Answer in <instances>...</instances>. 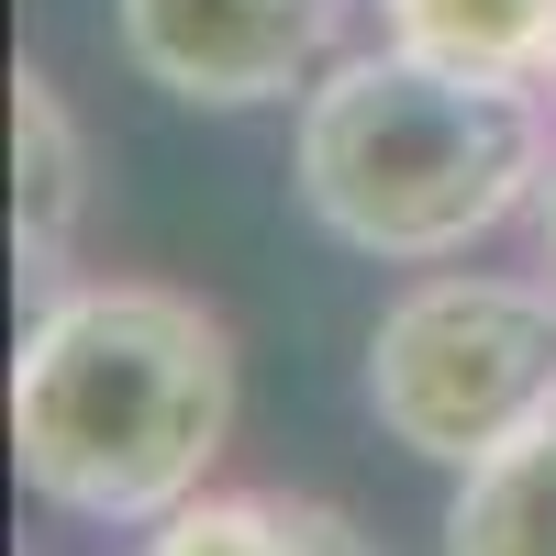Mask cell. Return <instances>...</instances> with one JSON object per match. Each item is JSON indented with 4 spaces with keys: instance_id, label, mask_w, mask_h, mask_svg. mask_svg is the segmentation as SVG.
<instances>
[{
    "instance_id": "8992f818",
    "label": "cell",
    "mask_w": 556,
    "mask_h": 556,
    "mask_svg": "<svg viewBox=\"0 0 556 556\" xmlns=\"http://www.w3.org/2000/svg\"><path fill=\"white\" fill-rule=\"evenodd\" d=\"M146 556H379V545L312 490H190L146 534Z\"/></svg>"
},
{
    "instance_id": "6da1fadb",
    "label": "cell",
    "mask_w": 556,
    "mask_h": 556,
    "mask_svg": "<svg viewBox=\"0 0 556 556\" xmlns=\"http://www.w3.org/2000/svg\"><path fill=\"white\" fill-rule=\"evenodd\" d=\"M235 434V334L167 278H67L12 356V468L67 523H167Z\"/></svg>"
},
{
    "instance_id": "3957f363",
    "label": "cell",
    "mask_w": 556,
    "mask_h": 556,
    "mask_svg": "<svg viewBox=\"0 0 556 556\" xmlns=\"http://www.w3.org/2000/svg\"><path fill=\"white\" fill-rule=\"evenodd\" d=\"M367 412L401 456L479 468L556 424V290L534 278H424L367 334Z\"/></svg>"
},
{
    "instance_id": "277c9868",
    "label": "cell",
    "mask_w": 556,
    "mask_h": 556,
    "mask_svg": "<svg viewBox=\"0 0 556 556\" xmlns=\"http://www.w3.org/2000/svg\"><path fill=\"white\" fill-rule=\"evenodd\" d=\"M112 34L146 89L190 112L312 101L345 56V0H112Z\"/></svg>"
},
{
    "instance_id": "ba28073f",
    "label": "cell",
    "mask_w": 556,
    "mask_h": 556,
    "mask_svg": "<svg viewBox=\"0 0 556 556\" xmlns=\"http://www.w3.org/2000/svg\"><path fill=\"white\" fill-rule=\"evenodd\" d=\"M390 45H424V56L490 67V78H545L556 56V0H379Z\"/></svg>"
},
{
    "instance_id": "7a4b0ae2",
    "label": "cell",
    "mask_w": 556,
    "mask_h": 556,
    "mask_svg": "<svg viewBox=\"0 0 556 556\" xmlns=\"http://www.w3.org/2000/svg\"><path fill=\"white\" fill-rule=\"evenodd\" d=\"M290 178L323 235L379 267L468 256L545 190V89L424 56V45L334 56L301 101Z\"/></svg>"
},
{
    "instance_id": "9c48e42d",
    "label": "cell",
    "mask_w": 556,
    "mask_h": 556,
    "mask_svg": "<svg viewBox=\"0 0 556 556\" xmlns=\"http://www.w3.org/2000/svg\"><path fill=\"white\" fill-rule=\"evenodd\" d=\"M534 256H545V290H556V167H545V190H534Z\"/></svg>"
},
{
    "instance_id": "52a82bcc",
    "label": "cell",
    "mask_w": 556,
    "mask_h": 556,
    "mask_svg": "<svg viewBox=\"0 0 556 556\" xmlns=\"http://www.w3.org/2000/svg\"><path fill=\"white\" fill-rule=\"evenodd\" d=\"M445 556H556V424H534L523 445L479 456V468H456Z\"/></svg>"
},
{
    "instance_id": "5b68a950",
    "label": "cell",
    "mask_w": 556,
    "mask_h": 556,
    "mask_svg": "<svg viewBox=\"0 0 556 556\" xmlns=\"http://www.w3.org/2000/svg\"><path fill=\"white\" fill-rule=\"evenodd\" d=\"M78 223H89V134L45 67H12V256L34 290H67Z\"/></svg>"
},
{
    "instance_id": "30bf717a",
    "label": "cell",
    "mask_w": 556,
    "mask_h": 556,
    "mask_svg": "<svg viewBox=\"0 0 556 556\" xmlns=\"http://www.w3.org/2000/svg\"><path fill=\"white\" fill-rule=\"evenodd\" d=\"M534 89H545V112H556V56H545V78H534Z\"/></svg>"
}]
</instances>
